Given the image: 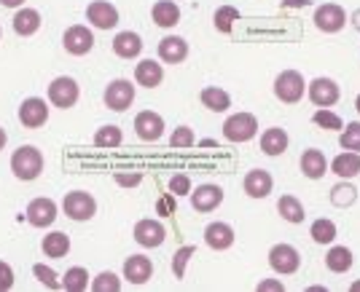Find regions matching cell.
Instances as JSON below:
<instances>
[{
	"mask_svg": "<svg viewBox=\"0 0 360 292\" xmlns=\"http://www.w3.org/2000/svg\"><path fill=\"white\" fill-rule=\"evenodd\" d=\"M11 172H14L16 180H38L41 172H44V156L35 145H22L19 150H14L11 156Z\"/></svg>",
	"mask_w": 360,
	"mask_h": 292,
	"instance_id": "cell-1",
	"label": "cell"
},
{
	"mask_svg": "<svg viewBox=\"0 0 360 292\" xmlns=\"http://www.w3.org/2000/svg\"><path fill=\"white\" fill-rule=\"evenodd\" d=\"M307 94V81L299 70H283L274 78V97L285 105H296Z\"/></svg>",
	"mask_w": 360,
	"mask_h": 292,
	"instance_id": "cell-2",
	"label": "cell"
},
{
	"mask_svg": "<svg viewBox=\"0 0 360 292\" xmlns=\"http://www.w3.org/2000/svg\"><path fill=\"white\" fill-rule=\"evenodd\" d=\"M258 134V118L253 113H234L226 118L224 137L229 142H250Z\"/></svg>",
	"mask_w": 360,
	"mask_h": 292,
	"instance_id": "cell-3",
	"label": "cell"
},
{
	"mask_svg": "<svg viewBox=\"0 0 360 292\" xmlns=\"http://www.w3.org/2000/svg\"><path fill=\"white\" fill-rule=\"evenodd\" d=\"M62 212L70 220H75V223H84V220L94 218L97 201H94V196L86 193V190H70L65 196V201H62Z\"/></svg>",
	"mask_w": 360,
	"mask_h": 292,
	"instance_id": "cell-4",
	"label": "cell"
},
{
	"mask_svg": "<svg viewBox=\"0 0 360 292\" xmlns=\"http://www.w3.org/2000/svg\"><path fill=\"white\" fill-rule=\"evenodd\" d=\"M315 27L320 32H328V35H336L347 27V11L339 6V3H323L315 8V16H312Z\"/></svg>",
	"mask_w": 360,
	"mask_h": 292,
	"instance_id": "cell-5",
	"label": "cell"
},
{
	"mask_svg": "<svg viewBox=\"0 0 360 292\" xmlns=\"http://www.w3.org/2000/svg\"><path fill=\"white\" fill-rule=\"evenodd\" d=\"M78 97H81V86L75 84L73 78H68V75H60V78H54L49 84V100H51L54 107L68 110V107H73L78 102Z\"/></svg>",
	"mask_w": 360,
	"mask_h": 292,
	"instance_id": "cell-6",
	"label": "cell"
},
{
	"mask_svg": "<svg viewBox=\"0 0 360 292\" xmlns=\"http://www.w3.org/2000/svg\"><path fill=\"white\" fill-rule=\"evenodd\" d=\"M269 265L274 274H280V277H290V274H296L301 265V255L296 247H290V244H274L269 249Z\"/></svg>",
	"mask_w": 360,
	"mask_h": 292,
	"instance_id": "cell-7",
	"label": "cell"
},
{
	"mask_svg": "<svg viewBox=\"0 0 360 292\" xmlns=\"http://www.w3.org/2000/svg\"><path fill=\"white\" fill-rule=\"evenodd\" d=\"M103 100H105V107L108 110H113V113H124L129 105L135 102V86L129 84V81H110L105 88V94H103Z\"/></svg>",
	"mask_w": 360,
	"mask_h": 292,
	"instance_id": "cell-8",
	"label": "cell"
},
{
	"mask_svg": "<svg viewBox=\"0 0 360 292\" xmlns=\"http://www.w3.org/2000/svg\"><path fill=\"white\" fill-rule=\"evenodd\" d=\"M62 46H65V51H68V54H73V57H84V54H89L91 46H94V35H91L89 27H84V25H73V27L65 29V35H62Z\"/></svg>",
	"mask_w": 360,
	"mask_h": 292,
	"instance_id": "cell-9",
	"label": "cell"
},
{
	"mask_svg": "<svg viewBox=\"0 0 360 292\" xmlns=\"http://www.w3.org/2000/svg\"><path fill=\"white\" fill-rule=\"evenodd\" d=\"M339 97H342V88L330 78H315L309 84V102L317 107H333L339 102Z\"/></svg>",
	"mask_w": 360,
	"mask_h": 292,
	"instance_id": "cell-10",
	"label": "cell"
},
{
	"mask_svg": "<svg viewBox=\"0 0 360 292\" xmlns=\"http://www.w3.org/2000/svg\"><path fill=\"white\" fill-rule=\"evenodd\" d=\"M135 134L146 142H156L165 134V118L153 110H143L135 118Z\"/></svg>",
	"mask_w": 360,
	"mask_h": 292,
	"instance_id": "cell-11",
	"label": "cell"
},
{
	"mask_svg": "<svg viewBox=\"0 0 360 292\" xmlns=\"http://www.w3.org/2000/svg\"><path fill=\"white\" fill-rule=\"evenodd\" d=\"M86 19L97 29H113L119 25V11L108 0H94V3H89V8H86Z\"/></svg>",
	"mask_w": 360,
	"mask_h": 292,
	"instance_id": "cell-12",
	"label": "cell"
},
{
	"mask_svg": "<svg viewBox=\"0 0 360 292\" xmlns=\"http://www.w3.org/2000/svg\"><path fill=\"white\" fill-rule=\"evenodd\" d=\"M221 201H224V188L215 182H205L191 193V206L196 212H212L221 206Z\"/></svg>",
	"mask_w": 360,
	"mask_h": 292,
	"instance_id": "cell-13",
	"label": "cell"
},
{
	"mask_svg": "<svg viewBox=\"0 0 360 292\" xmlns=\"http://www.w3.org/2000/svg\"><path fill=\"white\" fill-rule=\"evenodd\" d=\"M167 239V228L159 220H140L135 225V241L143 247H162Z\"/></svg>",
	"mask_w": 360,
	"mask_h": 292,
	"instance_id": "cell-14",
	"label": "cell"
},
{
	"mask_svg": "<svg viewBox=\"0 0 360 292\" xmlns=\"http://www.w3.org/2000/svg\"><path fill=\"white\" fill-rule=\"evenodd\" d=\"M19 121L27 129H38V126H44L46 121H49V107H46V102L41 97H30V100H25L22 107H19Z\"/></svg>",
	"mask_w": 360,
	"mask_h": 292,
	"instance_id": "cell-15",
	"label": "cell"
},
{
	"mask_svg": "<svg viewBox=\"0 0 360 292\" xmlns=\"http://www.w3.org/2000/svg\"><path fill=\"white\" fill-rule=\"evenodd\" d=\"M301 175L307 177V180H323L326 172H328V159H326V153L323 150H317V147H309V150H304L301 153Z\"/></svg>",
	"mask_w": 360,
	"mask_h": 292,
	"instance_id": "cell-16",
	"label": "cell"
},
{
	"mask_svg": "<svg viewBox=\"0 0 360 292\" xmlns=\"http://www.w3.org/2000/svg\"><path fill=\"white\" fill-rule=\"evenodd\" d=\"M242 188L245 193L250 196V199H266L274 188V180L266 169H250L248 175H245V182H242Z\"/></svg>",
	"mask_w": 360,
	"mask_h": 292,
	"instance_id": "cell-17",
	"label": "cell"
},
{
	"mask_svg": "<svg viewBox=\"0 0 360 292\" xmlns=\"http://www.w3.org/2000/svg\"><path fill=\"white\" fill-rule=\"evenodd\" d=\"M150 277H153V263L146 255H129L124 260V279L129 284H146Z\"/></svg>",
	"mask_w": 360,
	"mask_h": 292,
	"instance_id": "cell-18",
	"label": "cell"
},
{
	"mask_svg": "<svg viewBox=\"0 0 360 292\" xmlns=\"http://www.w3.org/2000/svg\"><path fill=\"white\" fill-rule=\"evenodd\" d=\"M27 220L35 228H46L57 220V204L51 199H32L27 206Z\"/></svg>",
	"mask_w": 360,
	"mask_h": 292,
	"instance_id": "cell-19",
	"label": "cell"
},
{
	"mask_svg": "<svg viewBox=\"0 0 360 292\" xmlns=\"http://www.w3.org/2000/svg\"><path fill=\"white\" fill-rule=\"evenodd\" d=\"M205 244L215 252H224L234 244V228L229 223H210L205 228Z\"/></svg>",
	"mask_w": 360,
	"mask_h": 292,
	"instance_id": "cell-20",
	"label": "cell"
},
{
	"mask_svg": "<svg viewBox=\"0 0 360 292\" xmlns=\"http://www.w3.org/2000/svg\"><path fill=\"white\" fill-rule=\"evenodd\" d=\"M188 57V44L180 35H167L165 41H159V59L167 65H180Z\"/></svg>",
	"mask_w": 360,
	"mask_h": 292,
	"instance_id": "cell-21",
	"label": "cell"
},
{
	"mask_svg": "<svg viewBox=\"0 0 360 292\" xmlns=\"http://www.w3.org/2000/svg\"><path fill=\"white\" fill-rule=\"evenodd\" d=\"M135 81L146 88H156L165 81V67L156 59H143L135 67Z\"/></svg>",
	"mask_w": 360,
	"mask_h": 292,
	"instance_id": "cell-22",
	"label": "cell"
},
{
	"mask_svg": "<svg viewBox=\"0 0 360 292\" xmlns=\"http://www.w3.org/2000/svg\"><path fill=\"white\" fill-rule=\"evenodd\" d=\"M150 16H153V25H156V27L169 29L180 22V8L175 0H159V3H153Z\"/></svg>",
	"mask_w": 360,
	"mask_h": 292,
	"instance_id": "cell-23",
	"label": "cell"
},
{
	"mask_svg": "<svg viewBox=\"0 0 360 292\" xmlns=\"http://www.w3.org/2000/svg\"><path fill=\"white\" fill-rule=\"evenodd\" d=\"M140 51H143V41H140V35H137V32L124 29V32H119V35L113 38V54H116V57L135 59Z\"/></svg>",
	"mask_w": 360,
	"mask_h": 292,
	"instance_id": "cell-24",
	"label": "cell"
},
{
	"mask_svg": "<svg viewBox=\"0 0 360 292\" xmlns=\"http://www.w3.org/2000/svg\"><path fill=\"white\" fill-rule=\"evenodd\" d=\"M330 172L342 180H349V177L360 175V153H352V150H345L339 153L336 159L330 161Z\"/></svg>",
	"mask_w": 360,
	"mask_h": 292,
	"instance_id": "cell-25",
	"label": "cell"
},
{
	"mask_svg": "<svg viewBox=\"0 0 360 292\" xmlns=\"http://www.w3.org/2000/svg\"><path fill=\"white\" fill-rule=\"evenodd\" d=\"M288 132L285 129H280V126H271L266 132L261 134V150L266 153V156H280V153H285L288 150Z\"/></svg>",
	"mask_w": 360,
	"mask_h": 292,
	"instance_id": "cell-26",
	"label": "cell"
},
{
	"mask_svg": "<svg viewBox=\"0 0 360 292\" xmlns=\"http://www.w3.org/2000/svg\"><path fill=\"white\" fill-rule=\"evenodd\" d=\"M352 263H355V255L347 247H330L328 255H326V268L330 274H347L352 268Z\"/></svg>",
	"mask_w": 360,
	"mask_h": 292,
	"instance_id": "cell-27",
	"label": "cell"
},
{
	"mask_svg": "<svg viewBox=\"0 0 360 292\" xmlns=\"http://www.w3.org/2000/svg\"><path fill=\"white\" fill-rule=\"evenodd\" d=\"M199 100H202V105H205L207 110H212V113H224V110L231 107L229 91H224V88H218V86L202 88V91H199Z\"/></svg>",
	"mask_w": 360,
	"mask_h": 292,
	"instance_id": "cell-28",
	"label": "cell"
},
{
	"mask_svg": "<svg viewBox=\"0 0 360 292\" xmlns=\"http://www.w3.org/2000/svg\"><path fill=\"white\" fill-rule=\"evenodd\" d=\"M41 249H44L46 258H54V260H60V258H65V255L70 252V236L62 234V231H54V234L44 236V241H41Z\"/></svg>",
	"mask_w": 360,
	"mask_h": 292,
	"instance_id": "cell-29",
	"label": "cell"
},
{
	"mask_svg": "<svg viewBox=\"0 0 360 292\" xmlns=\"http://www.w3.org/2000/svg\"><path fill=\"white\" fill-rule=\"evenodd\" d=\"M277 212H280V218L288 220V223H293V225L304 223V218H307L304 204H301L296 196H290V193L280 196V201H277Z\"/></svg>",
	"mask_w": 360,
	"mask_h": 292,
	"instance_id": "cell-30",
	"label": "cell"
},
{
	"mask_svg": "<svg viewBox=\"0 0 360 292\" xmlns=\"http://www.w3.org/2000/svg\"><path fill=\"white\" fill-rule=\"evenodd\" d=\"M14 29L19 32V35H25V38L35 35V32L41 29V14H38L35 8H22V11H16Z\"/></svg>",
	"mask_w": 360,
	"mask_h": 292,
	"instance_id": "cell-31",
	"label": "cell"
},
{
	"mask_svg": "<svg viewBox=\"0 0 360 292\" xmlns=\"http://www.w3.org/2000/svg\"><path fill=\"white\" fill-rule=\"evenodd\" d=\"M89 271L84 268V265H75V268H70L68 274H65V279H62V287L68 292H84L89 290Z\"/></svg>",
	"mask_w": 360,
	"mask_h": 292,
	"instance_id": "cell-32",
	"label": "cell"
},
{
	"mask_svg": "<svg viewBox=\"0 0 360 292\" xmlns=\"http://www.w3.org/2000/svg\"><path fill=\"white\" fill-rule=\"evenodd\" d=\"M309 236H312L315 244H330V241L336 239V225H333V220H328V218L315 220L312 228H309Z\"/></svg>",
	"mask_w": 360,
	"mask_h": 292,
	"instance_id": "cell-33",
	"label": "cell"
},
{
	"mask_svg": "<svg viewBox=\"0 0 360 292\" xmlns=\"http://www.w3.org/2000/svg\"><path fill=\"white\" fill-rule=\"evenodd\" d=\"M121 140H124V134H121V129L119 126H113V124L100 126V129L94 132V145L97 147H119Z\"/></svg>",
	"mask_w": 360,
	"mask_h": 292,
	"instance_id": "cell-34",
	"label": "cell"
},
{
	"mask_svg": "<svg viewBox=\"0 0 360 292\" xmlns=\"http://www.w3.org/2000/svg\"><path fill=\"white\" fill-rule=\"evenodd\" d=\"M312 121H315L320 129H328V132H342L345 129V121L336 116V113H330V107H317Z\"/></svg>",
	"mask_w": 360,
	"mask_h": 292,
	"instance_id": "cell-35",
	"label": "cell"
},
{
	"mask_svg": "<svg viewBox=\"0 0 360 292\" xmlns=\"http://www.w3.org/2000/svg\"><path fill=\"white\" fill-rule=\"evenodd\" d=\"M355 199H358V190L349 182H339L336 188L330 190V204L333 206H352Z\"/></svg>",
	"mask_w": 360,
	"mask_h": 292,
	"instance_id": "cell-36",
	"label": "cell"
},
{
	"mask_svg": "<svg viewBox=\"0 0 360 292\" xmlns=\"http://www.w3.org/2000/svg\"><path fill=\"white\" fill-rule=\"evenodd\" d=\"M237 19H240V11H237L234 6H221V8L215 11V16H212V22H215V29H218V32H231V27H234Z\"/></svg>",
	"mask_w": 360,
	"mask_h": 292,
	"instance_id": "cell-37",
	"label": "cell"
},
{
	"mask_svg": "<svg viewBox=\"0 0 360 292\" xmlns=\"http://www.w3.org/2000/svg\"><path fill=\"white\" fill-rule=\"evenodd\" d=\"M94 292H119L121 290V279L113 274V271H103V274H97L94 281L89 284Z\"/></svg>",
	"mask_w": 360,
	"mask_h": 292,
	"instance_id": "cell-38",
	"label": "cell"
},
{
	"mask_svg": "<svg viewBox=\"0 0 360 292\" xmlns=\"http://www.w3.org/2000/svg\"><path fill=\"white\" fill-rule=\"evenodd\" d=\"M339 145H342V150L360 153V124H349V126L342 129V134H339Z\"/></svg>",
	"mask_w": 360,
	"mask_h": 292,
	"instance_id": "cell-39",
	"label": "cell"
},
{
	"mask_svg": "<svg viewBox=\"0 0 360 292\" xmlns=\"http://www.w3.org/2000/svg\"><path fill=\"white\" fill-rule=\"evenodd\" d=\"M196 252V247H183L175 252V258H172V274H175V279H183L186 277V263H188V258Z\"/></svg>",
	"mask_w": 360,
	"mask_h": 292,
	"instance_id": "cell-40",
	"label": "cell"
},
{
	"mask_svg": "<svg viewBox=\"0 0 360 292\" xmlns=\"http://www.w3.org/2000/svg\"><path fill=\"white\" fill-rule=\"evenodd\" d=\"M32 274H35V279H38L44 287H49V290H57V287H60V281H57V274H54L49 265L35 263V265H32Z\"/></svg>",
	"mask_w": 360,
	"mask_h": 292,
	"instance_id": "cell-41",
	"label": "cell"
},
{
	"mask_svg": "<svg viewBox=\"0 0 360 292\" xmlns=\"http://www.w3.org/2000/svg\"><path fill=\"white\" fill-rule=\"evenodd\" d=\"M169 145L172 147H191L194 145V132L188 126H178L172 137H169Z\"/></svg>",
	"mask_w": 360,
	"mask_h": 292,
	"instance_id": "cell-42",
	"label": "cell"
},
{
	"mask_svg": "<svg viewBox=\"0 0 360 292\" xmlns=\"http://www.w3.org/2000/svg\"><path fill=\"white\" fill-rule=\"evenodd\" d=\"M169 193L172 196H186V193H191V180L188 175H175L169 180Z\"/></svg>",
	"mask_w": 360,
	"mask_h": 292,
	"instance_id": "cell-43",
	"label": "cell"
},
{
	"mask_svg": "<svg viewBox=\"0 0 360 292\" xmlns=\"http://www.w3.org/2000/svg\"><path fill=\"white\" fill-rule=\"evenodd\" d=\"M14 287V271L6 260H0V292L11 290Z\"/></svg>",
	"mask_w": 360,
	"mask_h": 292,
	"instance_id": "cell-44",
	"label": "cell"
},
{
	"mask_svg": "<svg viewBox=\"0 0 360 292\" xmlns=\"http://www.w3.org/2000/svg\"><path fill=\"white\" fill-rule=\"evenodd\" d=\"M116 182L124 185V188H132V185H140L143 182V175L135 172V175H116Z\"/></svg>",
	"mask_w": 360,
	"mask_h": 292,
	"instance_id": "cell-45",
	"label": "cell"
},
{
	"mask_svg": "<svg viewBox=\"0 0 360 292\" xmlns=\"http://www.w3.org/2000/svg\"><path fill=\"white\" fill-rule=\"evenodd\" d=\"M172 212H175V196L169 193L167 199L159 201V215H172Z\"/></svg>",
	"mask_w": 360,
	"mask_h": 292,
	"instance_id": "cell-46",
	"label": "cell"
},
{
	"mask_svg": "<svg viewBox=\"0 0 360 292\" xmlns=\"http://www.w3.org/2000/svg\"><path fill=\"white\" fill-rule=\"evenodd\" d=\"M285 287L280 284V281H271V279H266V281H261L258 284V292H283Z\"/></svg>",
	"mask_w": 360,
	"mask_h": 292,
	"instance_id": "cell-47",
	"label": "cell"
},
{
	"mask_svg": "<svg viewBox=\"0 0 360 292\" xmlns=\"http://www.w3.org/2000/svg\"><path fill=\"white\" fill-rule=\"evenodd\" d=\"M309 6V0H283V8H304Z\"/></svg>",
	"mask_w": 360,
	"mask_h": 292,
	"instance_id": "cell-48",
	"label": "cell"
},
{
	"mask_svg": "<svg viewBox=\"0 0 360 292\" xmlns=\"http://www.w3.org/2000/svg\"><path fill=\"white\" fill-rule=\"evenodd\" d=\"M25 0H0V6H6V8H19Z\"/></svg>",
	"mask_w": 360,
	"mask_h": 292,
	"instance_id": "cell-49",
	"label": "cell"
},
{
	"mask_svg": "<svg viewBox=\"0 0 360 292\" xmlns=\"http://www.w3.org/2000/svg\"><path fill=\"white\" fill-rule=\"evenodd\" d=\"M6 140H8V134H6V129H3V126H0V150H3V147H6Z\"/></svg>",
	"mask_w": 360,
	"mask_h": 292,
	"instance_id": "cell-50",
	"label": "cell"
},
{
	"mask_svg": "<svg viewBox=\"0 0 360 292\" xmlns=\"http://www.w3.org/2000/svg\"><path fill=\"white\" fill-rule=\"evenodd\" d=\"M352 25H355V27H358V32H360V11H355V14H352Z\"/></svg>",
	"mask_w": 360,
	"mask_h": 292,
	"instance_id": "cell-51",
	"label": "cell"
},
{
	"mask_svg": "<svg viewBox=\"0 0 360 292\" xmlns=\"http://www.w3.org/2000/svg\"><path fill=\"white\" fill-rule=\"evenodd\" d=\"M349 292H360V281H352V284H349Z\"/></svg>",
	"mask_w": 360,
	"mask_h": 292,
	"instance_id": "cell-52",
	"label": "cell"
},
{
	"mask_svg": "<svg viewBox=\"0 0 360 292\" xmlns=\"http://www.w3.org/2000/svg\"><path fill=\"white\" fill-rule=\"evenodd\" d=\"M355 110H358V113H360V94H358V97H355Z\"/></svg>",
	"mask_w": 360,
	"mask_h": 292,
	"instance_id": "cell-53",
	"label": "cell"
}]
</instances>
